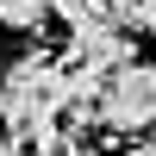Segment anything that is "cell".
Returning a JSON list of instances; mask_svg holds the SVG:
<instances>
[{"mask_svg": "<svg viewBox=\"0 0 156 156\" xmlns=\"http://www.w3.org/2000/svg\"><path fill=\"white\" fill-rule=\"evenodd\" d=\"M44 12H50L56 25H69V31H75V25H87V19H100L106 6H100V0H44Z\"/></svg>", "mask_w": 156, "mask_h": 156, "instance_id": "4", "label": "cell"}, {"mask_svg": "<svg viewBox=\"0 0 156 156\" xmlns=\"http://www.w3.org/2000/svg\"><path fill=\"white\" fill-rule=\"evenodd\" d=\"M100 125L119 137H137L156 125V62H119L100 87Z\"/></svg>", "mask_w": 156, "mask_h": 156, "instance_id": "1", "label": "cell"}, {"mask_svg": "<svg viewBox=\"0 0 156 156\" xmlns=\"http://www.w3.org/2000/svg\"><path fill=\"white\" fill-rule=\"evenodd\" d=\"M56 156H100V150H87V144H81V137H69V144H62Z\"/></svg>", "mask_w": 156, "mask_h": 156, "instance_id": "8", "label": "cell"}, {"mask_svg": "<svg viewBox=\"0 0 156 156\" xmlns=\"http://www.w3.org/2000/svg\"><path fill=\"white\" fill-rule=\"evenodd\" d=\"M44 19V0H0V31H37Z\"/></svg>", "mask_w": 156, "mask_h": 156, "instance_id": "3", "label": "cell"}, {"mask_svg": "<svg viewBox=\"0 0 156 156\" xmlns=\"http://www.w3.org/2000/svg\"><path fill=\"white\" fill-rule=\"evenodd\" d=\"M69 56L75 62H94V69H119V62L137 56V44L125 37V25L112 19V12H100V19H87V25L69 31Z\"/></svg>", "mask_w": 156, "mask_h": 156, "instance_id": "2", "label": "cell"}, {"mask_svg": "<svg viewBox=\"0 0 156 156\" xmlns=\"http://www.w3.org/2000/svg\"><path fill=\"white\" fill-rule=\"evenodd\" d=\"M0 156H31V150H25L19 137H6V125H0Z\"/></svg>", "mask_w": 156, "mask_h": 156, "instance_id": "7", "label": "cell"}, {"mask_svg": "<svg viewBox=\"0 0 156 156\" xmlns=\"http://www.w3.org/2000/svg\"><path fill=\"white\" fill-rule=\"evenodd\" d=\"M131 25H137V31H150V37H156V0H137V12H131Z\"/></svg>", "mask_w": 156, "mask_h": 156, "instance_id": "5", "label": "cell"}, {"mask_svg": "<svg viewBox=\"0 0 156 156\" xmlns=\"http://www.w3.org/2000/svg\"><path fill=\"white\" fill-rule=\"evenodd\" d=\"M125 156H156V137H150V144H131V150H125Z\"/></svg>", "mask_w": 156, "mask_h": 156, "instance_id": "9", "label": "cell"}, {"mask_svg": "<svg viewBox=\"0 0 156 156\" xmlns=\"http://www.w3.org/2000/svg\"><path fill=\"white\" fill-rule=\"evenodd\" d=\"M100 6H106V12H112L119 25H131V12H137V0H100Z\"/></svg>", "mask_w": 156, "mask_h": 156, "instance_id": "6", "label": "cell"}]
</instances>
